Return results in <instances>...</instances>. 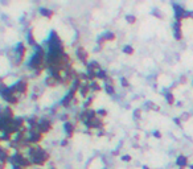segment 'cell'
<instances>
[{
    "label": "cell",
    "instance_id": "obj_7",
    "mask_svg": "<svg viewBox=\"0 0 193 169\" xmlns=\"http://www.w3.org/2000/svg\"><path fill=\"white\" fill-rule=\"evenodd\" d=\"M65 131H66V134H68V136L69 137H72L73 136V134H74V125L72 124V123H65Z\"/></svg>",
    "mask_w": 193,
    "mask_h": 169
},
{
    "label": "cell",
    "instance_id": "obj_17",
    "mask_svg": "<svg viewBox=\"0 0 193 169\" xmlns=\"http://www.w3.org/2000/svg\"><path fill=\"white\" fill-rule=\"evenodd\" d=\"M90 87L91 89H94V90H101V86L97 83V82H93V83L90 85Z\"/></svg>",
    "mask_w": 193,
    "mask_h": 169
},
{
    "label": "cell",
    "instance_id": "obj_3",
    "mask_svg": "<svg viewBox=\"0 0 193 169\" xmlns=\"http://www.w3.org/2000/svg\"><path fill=\"white\" fill-rule=\"evenodd\" d=\"M11 160H12V162H13L15 165H19V167H28V165L32 164L29 160H27L25 157H23L20 153H16V155H13L11 157Z\"/></svg>",
    "mask_w": 193,
    "mask_h": 169
},
{
    "label": "cell",
    "instance_id": "obj_23",
    "mask_svg": "<svg viewBox=\"0 0 193 169\" xmlns=\"http://www.w3.org/2000/svg\"><path fill=\"white\" fill-rule=\"evenodd\" d=\"M13 169H24L23 167H19V165H13Z\"/></svg>",
    "mask_w": 193,
    "mask_h": 169
},
{
    "label": "cell",
    "instance_id": "obj_22",
    "mask_svg": "<svg viewBox=\"0 0 193 169\" xmlns=\"http://www.w3.org/2000/svg\"><path fill=\"white\" fill-rule=\"evenodd\" d=\"M122 85H123V86H127V85H128V82H127V81H126V79L123 78V79H122Z\"/></svg>",
    "mask_w": 193,
    "mask_h": 169
},
{
    "label": "cell",
    "instance_id": "obj_18",
    "mask_svg": "<svg viewBox=\"0 0 193 169\" xmlns=\"http://www.w3.org/2000/svg\"><path fill=\"white\" fill-rule=\"evenodd\" d=\"M126 19H127V21H130V23H134V21H135V17L134 16H127Z\"/></svg>",
    "mask_w": 193,
    "mask_h": 169
},
{
    "label": "cell",
    "instance_id": "obj_16",
    "mask_svg": "<svg viewBox=\"0 0 193 169\" xmlns=\"http://www.w3.org/2000/svg\"><path fill=\"white\" fill-rule=\"evenodd\" d=\"M123 52H124V53H127V54H132V53H134V49L131 48V46H128V45H127V46H124Z\"/></svg>",
    "mask_w": 193,
    "mask_h": 169
},
{
    "label": "cell",
    "instance_id": "obj_4",
    "mask_svg": "<svg viewBox=\"0 0 193 169\" xmlns=\"http://www.w3.org/2000/svg\"><path fill=\"white\" fill-rule=\"evenodd\" d=\"M50 127H52V124H50V122L49 120H41V122H38V125H37V128L40 130V132H48L49 130H50Z\"/></svg>",
    "mask_w": 193,
    "mask_h": 169
},
{
    "label": "cell",
    "instance_id": "obj_9",
    "mask_svg": "<svg viewBox=\"0 0 193 169\" xmlns=\"http://www.w3.org/2000/svg\"><path fill=\"white\" fill-rule=\"evenodd\" d=\"M103 40H107V41H112V40L115 38V35L114 33H111V32H107V33H105V35H103V37H102Z\"/></svg>",
    "mask_w": 193,
    "mask_h": 169
},
{
    "label": "cell",
    "instance_id": "obj_21",
    "mask_svg": "<svg viewBox=\"0 0 193 169\" xmlns=\"http://www.w3.org/2000/svg\"><path fill=\"white\" fill-rule=\"evenodd\" d=\"M98 114H99V115H106V111H105V110H101V111H98Z\"/></svg>",
    "mask_w": 193,
    "mask_h": 169
},
{
    "label": "cell",
    "instance_id": "obj_13",
    "mask_svg": "<svg viewBox=\"0 0 193 169\" xmlns=\"http://www.w3.org/2000/svg\"><path fill=\"white\" fill-rule=\"evenodd\" d=\"M89 69L94 70V69H99V63L97 62V61H91L90 63H89Z\"/></svg>",
    "mask_w": 193,
    "mask_h": 169
},
{
    "label": "cell",
    "instance_id": "obj_6",
    "mask_svg": "<svg viewBox=\"0 0 193 169\" xmlns=\"http://www.w3.org/2000/svg\"><path fill=\"white\" fill-rule=\"evenodd\" d=\"M77 54H78L79 60L84 61V62H86V60H87V53H86V50H85L84 48H79L78 50H77Z\"/></svg>",
    "mask_w": 193,
    "mask_h": 169
},
{
    "label": "cell",
    "instance_id": "obj_1",
    "mask_svg": "<svg viewBox=\"0 0 193 169\" xmlns=\"http://www.w3.org/2000/svg\"><path fill=\"white\" fill-rule=\"evenodd\" d=\"M30 152V156H32V161L35 162V164H37V165H44L45 164V161L49 159V155L45 151H42V149H30L29 151Z\"/></svg>",
    "mask_w": 193,
    "mask_h": 169
},
{
    "label": "cell",
    "instance_id": "obj_10",
    "mask_svg": "<svg viewBox=\"0 0 193 169\" xmlns=\"http://www.w3.org/2000/svg\"><path fill=\"white\" fill-rule=\"evenodd\" d=\"M8 160V153L5 152V151H3V149H0V161H3V162H5Z\"/></svg>",
    "mask_w": 193,
    "mask_h": 169
},
{
    "label": "cell",
    "instance_id": "obj_19",
    "mask_svg": "<svg viewBox=\"0 0 193 169\" xmlns=\"http://www.w3.org/2000/svg\"><path fill=\"white\" fill-rule=\"evenodd\" d=\"M167 100H168V102H169V103H172V102H173V99H172V95H171V94H168V95H167Z\"/></svg>",
    "mask_w": 193,
    "mask_h": 169
},
{
    "label": "cell",
    "instance_id": "obj_14",
    "mask_svg": "<svg viewBox=\"0 0 193 169\" xmlns=\"http://www.w3.org/2000/svg\"><path fill=\"white\" fill-rule=\"evenodd\" d=\"M105 90L107 91V94H114L115 93V89L112 87L111 85H106L105 86Z\"/></svg>",
    "mask_w": 193,
    "mask_h": 169
},
{
    "label": "cell",
    "instance_id": "obj_20",
    "mask_svg": "<svg viewBox=\"0 0 193 169\" xmlns=\"http://www.w3.org/2000/svg\"><path fill=\"white\" fill-rule=\"evenodd\" d=\"M122 160H123V161H128V160H131V157H130V156H123Z\"/></svg>",
    "mask_w": 193,
    "mask_h": 169
},
{
    "label": "cell",
    "instance_id": "obj_11",
    "mask_svg": "<svg viewBox=\"0 0 193 169\" xmlns=\"http://www.w3.org/2000/svg\"><path fill=\"white\" fill-rule=\"evenodd\" d=\"M41 15H44V16H47V17H52L53 16V12L52 11H49V10H47V8H41Z\"/></svg>",
    "mask_w": 193,
    "mask_h": 169
},
{
    "label": "cell",
    "instance_id": "obj_15",
    "mask_svg": "<svg viewBox=\"0 0 193 169\" xmlns=\"http://www.w3.org/2000/svg\"><path fill=\"white\" fill-rule=\"evenodd\" d=\"M97 77L99 79H106L107 78V74H106V72H103V70H99V72L97 73Z\"/></svg>",
    "mask_w": 193,
    "mask_h": 169
},
{
    "label": "cell",
    "instance_id": "obj_8",
    "mask_svg": "<svg viewBox=\"0 0 193 169\" xmlns=\"http://www.w3.org/2000/svg\"><path fill=\"white\" fill-rule=\"evenodd\" d=\"M89 90H90V86H87V85H81V86H79V91H81L82 97H86L87 93H89Z\"/></svg>",
    "mask_w": 193,
    "mask_h": 169
},
{
    "label": "cell",
    "instance_id": "obj_2",
    "mask_svg": "<svg viewBox=\"0 0 193 169\" xmlns=\"http://www.w3.org/2000/svg\"><path fill=\"white\" fill-rule=\"evenodd\" d=\"M42 61H44V50L42 49H37V52L35 53V56L30 58L29 61V66L32 69H41L42 66Z\"/></svg>",
    "mask_w": 193,
    "mask_h": 169
},
{
    "label": "cell",
    "instance_id": "obj_5",
    "mask_svg": "<svg viewBox=\"0 0 193 169\" xmlns=\"http://www.w3.org/2000/svg\"><path fill=\"white\" fill-rule=\"evenodd\" d=\"M42 139V135L41 132H37V131H32L30 132V136H29V141H33V143H37V141H40Z\"/></svg>",
    "mask_w": 193,
    "mask_h": 169
},
{
    "label": "cell",
    "instance_id": "obj_12",
    "mask_svg": "<svg viewBox=\"0 0 193 169\" xmlns=\"http://www.w3.org/2000/svg\"><path fill=\"white\" fill-rule=\"evenodd\" d=\"M185 164H186V157H185V156H180V157L177 159V165H180V167H184Z\"/></svg>",
    "mask_w": 193,
    "mask_h": 169
}]
</instances>
